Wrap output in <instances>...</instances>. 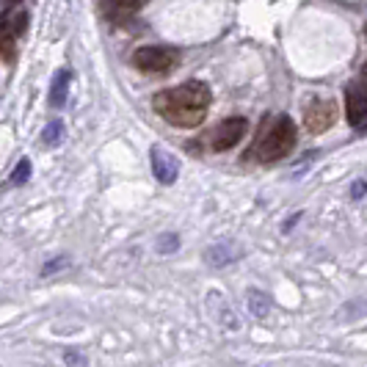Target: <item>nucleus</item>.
<instances>
[{
	"mask_svg": "<svg viewBox=\"0 0 367 367\" xmlns=\"http://www.w3.org/2000/svg\"><path fill=\"white\" fill-rule=\"evenodd\" d=\"M210 103H213V94L202 80H188L183 86L163 89L152 100L157 116H163L174 128H199L208 116Z\"/></svg>",
	"mask_w": 367,
	"mask_h": 367,
	"instance_id": "1",
	"label": "nucleus"
},
{
	"mask_svg": "<svg viewBox=\"0 0 367 367\" xmlns=\"http://www.w3.org/2000/svg\"><path fill=\"white\" fill-rule=\"evenodd\" d=\"M295 141H298V130L290 116L265 119L260 135H257V144H252L249 152L260 163H276V160H285L295 149Z\"/></svg>",
	"mask_w": 367,
	"mask_h": 367,
	"instance_id": "2",
	"label": "nucleus"
},
{
	"mask_svg": "<svg viewBox=\"0 0 367 367\" xmlns=\"http://www.w3.org/2000/svg\"><path fill=\"white\" fill-rule=\"evenodd\" d=\"M132 64L147 75H166L180 64V50L163 45H144L132 52Z\"/></svg>",
	"mask_w": 367,
	"mask_h": 367,
	"instance_id": "3",
	"label": "nucleus"
},
{
	"mask_svg": "<svg viewBox=\"0 0 367 367\" xmlns=\"http://www.w3.org/2000/svg\"><path fill=\"white\" fill-rule=\"evenodd\" d=\"M249 132V122L243 116H232L224 119L221 125H215V130L208 135V149L210 152H230L243 141V135Z\"/></svg>",
	"mask_w": 367,
	"mask_h": 367,
	"instance_id": "4",
	"label": "nucleus"
},
{
	"mask_svg": "<svg viewBox=\"0 0 367 367\" xmlns=\"http://www.w3.org/2000/svg\"><path fill=\"white\" fill-rule=\"evenodd\" d=\"M340 111L334 100H310L304 108V128L310 132H326L337 122Z\"/></svg>",
	"mask_w": 367,
	"mask_h": 367,
	"instance_id": "5",
	"label": "nucleus"
},
{
	"mask_svg": "<svg viewBox=\"0 0 367 367\" xmlns=\"http://www.w3.org/2000/svg\"><path fill=\"white\" fill-rule=\"evenodd\" d=\"M345 119L351 128H359L367 119V89L356 80L345 86Z\"/></svg>",
	"mask_w": 367,
	"mask_h": 367,
	"instance_id": "6",
	"label": "nucleus"
},
{
	"mask_svg": "<svg viewBox=\"0 0 367 367\" xmlns=\"http://www.w3.org/2000/svg\"><path fill=\"white\" fill-rule=\"evenodd\" d=\"M149 157H152V174H155L157 183L163 185H171L177 183V177H180V160L171 155L169 149H163V147H152V152H149Z\"/></svg>",
	"mask_w": 367,
	"mask_h": 367,
	"instance_id": "7",
	"label": "nucleus"
},
{
	"mask_svg": "<svg viewBox=\"0 0 367 367\" xmlns=\"http://www.w3.org/2000/svg\"><path fill=\"white\" fill-rule=\"evenodd\" d=\"M205 257L213 268H224V265H230V262H235L237 257H243V249L237 246L235 240H218L215 246H210L208 252H205Z\"/></svg>",
	"mask_w": 367,
	"mask_h": 367,
	"instance_id": "8",
	"label": "nucleus"
},
{
	"mask_svg": "<svg viewBox=\"0 0 367 367\" xmlns=\"http://www.w3.org/2000/svg\"><path fill=\"white\" fill-rule=\"evenodd\" d=\"M69 80H72V72H69V69H58V72H55L52 86H50V105H52V108H61V105L67 103Z\"/></svg>",
	"mask_w": 367,
	"mask_h": 367,
	"instance_id": "9",
	"label": "nucleus"
},
{
	"mask_svg": "<svg viewBox=\"0 0 367 367\" xmlns=\"http://www.w3.org/2000/svg\"><path fill=\"white\" fill-rule=\"evenodd\" d=\"M246 307L254 317H268L271 315V298L260 290H249L246 293Z\"/></svg>",
	"mask_w": 367,
	"mask_h": 367,
	"instance_id": "10",
	"label": "nucleus"
},
{
	"mask_svg": "<svg viewBox=\"0 0 367 367\" xmlns=\"http://www.w3.org/2000/svg\"><path fill=\"white\" fill-rule=\"evenodd\" d=\"M61 138H64V122L61 119H52L50 125L45 128V144L47 147H58Z\"/></svg>",
	"mask_w": 367,
	"mask_h": 367,
	"instance_id": "11",
	"label": "nucleus"
},
{
	"mask_svg": "<svg viewBox=\"0 0 367 367\" xmlns=\"http://www.w3.org/2000/svg\"><path fill=\"white\" fill-rule=\"evenodd\" d=\"M157 254H174L177 249H180V235H174V232H166V235L157 237Z\"/></svg>",
	"mask_w": 367,
	"mask_h": 367,
	"instance_id": "12",
	"label": "nucleus"
},
{
	"mask_svg": "<svg viewBox=\"0 0 367 367\" xmlns=\"http://www.w3.org/2000/svg\"><path fill=\"white\" fill-rule=\"evenodd\" d=\"M116 11H122V14H132V11H141L149 0H108Z\"/></svg>",
	"mask_w": 367,
	"mask_h": 367,
	"instance_id": "13",
	"label": "nucleus"
},
{
	"mask_svg": "<svg viewBox=\"0 0 367 367\" xmlns=\"http://www.w3.org/2000/svg\"><path fill=\"white\" fill-rule=\"evenodd\" d=\"M359 315H367V301H351V304H345L340 317L351 320V317H359Z\"/></svg>",
	"mask_w": 367,
	"mask_h": 367,
	"instance_id": "14",
	"label": "nucleus"
},
{
	"mask_svg": "<svg viewBox=\"0 0 367 367\" xmlns=\"http://www.w3.org/2000/svg\"><path fill=\"white\" fill-rule=\"evenodd\" d=\"M28 177H30V160H20L17 163V169H14V174H11V185H23L28 183Z\"/></svg>",
	"mask_w": 367,
	"mask_h": 367,
	"instance_id": "15",
	"label": "nucleus"
},
{
	"mask_svg": "<svg viewBox=\"0 0 367 367\" xmlns=\"http://www.w3.org/2000/svg\"><path fill=\"white\" fill-rule=\"evenodd\" d=\"M26 28H28V11H20V14H14V17H11V26H9V30H11L14 36H20Z\"/></svg>",
	"mask_w": 367,
	"mask_h": 367,
	"instance_id": "16",
	"label": "nucleus"
},
{
	"mask_svg": "<svg viewBox=\"0 0 367 367\" xmlns=\"http://www.w3.org/2000/svg\"><path fill=\"white\" fill-rule=\"evenodd\" d=\"M61 268H67V257H55L50 265H45V268H42V276H50V273L61 271Z\"/></svg>",
	"mask_w": 367,
	"mask_h": 367,
	"instance_id": "17",
	"label": "nucleus"
},
{
	"mask_svg": "<svg viewBox=\"0 0 367 367\" xmlns=\"http://www.w3.org/2000/svg\"><path fill=\"white\" fill-rule=\"evenodd\" d=\"M365 193H367V183H365V180H356V183L351 185V196H354V199H362Z\"/></svg>",
	"mask_w": 367,
	"mask_h": 367,
	"instance_id": "18",
	"label": "nucleus"
},
{
	"mask_svg": "<svg viewBox=\"0 0 367 367\" xmlns=\"http://www.w3.org/2000/svg\"><path fill=\"white\" fill-rule=\"evenodd\" d=\"M9 26H11V17H9L6 11H3V14H0V36H3L6 30H9Z\"/></svg>",
	"mask_w": 367,
	"mask_h": 367,
	"instance_id": "19",
	"label": "nucleus"
},
{
	"mask_svg": "<svg viewBox=\"0 0 367 367\" xmlns=\"http://www.w3.org/2000/svg\"><path fill=\"white\" fill-rule=\"evenodd\" d=\"M359 75H362V86L367 89V61L362 64V69H359Z\"/></svg>",
	"mask_w": 367,
	"mask_h": 367,
	"instance_id": "20",
	"label": "nucleus"
},
{
	"mask_svg": "<svg viewBox=\"0 0 367 367\" xmlns=\"http://www.w3.org/2000/svg\"><path fill=\"white\" fill-rule=\"evenodd\" d=\"M9 3H11V6H14V3H20V0H9Z\"/></svg>",
	"mask_w": 367,
	"mask_h": 367,
	"instance_id": "21",
	"label": "nucleus"
},
{
	"mask_svg": "<svg viewBox=\"0 0 367 367\" xmlns=\"http://www.w3.org/2000/svg\"><path fill=\"white\" fill-rule=\"evenodd\" d=\"M365 36H367V26H365Z\"/></svg>",
	"mask_w": 367,
	"mask_h": 367,
	"instance_id": "22",
	"label": "nucleus"
}]
</instances>
